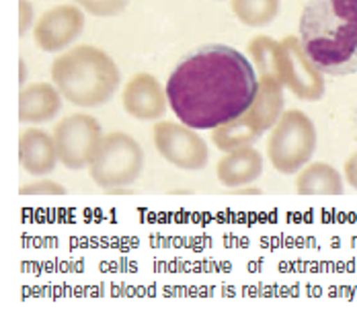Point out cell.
Segmentation results:
<instances>
[{
  "mask_svg": "<svg viewBox=\"0 0 357 312\" xmlns=\"http://www.w3.org/2000/svg\"><path fill=\"white\" fill-rule=\"evenodd\" d=\"M52 80L68 103L99 107L113 97L121 74L113 58L101 47L76 45L54 60Z\"/></svg>",
  "mask_w": 357,
  "mask_h": 312,
  "instance_id": "3957f363",
  "label": "cell"
},
{
  "mask_svg": "<svg viewBox=\"0 0 357 312\" xmlns=\"http://www.w3.org/2000/svg\"><path fill=\"white\" fill-rule=\"evenodd\" d=\"M259 93L250 62L234 47L210 43L187 54L167 82V99L181 124L215 130L249 109Z\"/></svg>",
  "mask_w": 357,
  "mask_h": 312,
  "instance_id": "6da1fadb",
  "label": "cell"
},
{
  "mask_svg": "<svg viewBox=\"0 0 357 312\" xmlns=\"http://www.w3.org/2000/svg\"><path fill=\"white\" fill-rule=\"evenodd\" d=\"M232 193H243V195H259L261 193V189H257V187H238V189H232Z\"/></svg>",
  "mask_w": 357,
  "mask_h": 312,
  "instance_id": "44dd1931",
  "label": "cell"
},
{
  "mask_svg": "<svg viewBox=\"0 0 357 312\" xmlns=\"http://www.w3.org/2000/svg\"><path fill=\"white\" fill-rule=\"evenodd\" d=\"M58 148L54 136L43 130L29 128L19 136V163L25 173L43 177L50 174L58 165Z\"/></svg>",
  "mask_w": 357,
  "mask_h": 312,
  "instance_id": "4fadbf2b",
  "label": "cell"
},
{
  "mask_svg": "<svg viewBox=\"0 0 357 312\" xmlns=\"http://www.w3.org/2000/svg\"><path fill=\"white\" fill-rule=\"evenodd\" d=\"M66 189L58 185L56 181H36L31 185L21 187V195H64Z\"/></svg>",
  "mask_w": 357,
  "mask_h": 312,
  "instance_id": "ac0fdd59",
  "label": "cell"
},
{
  "mask_svg": "<svg viewBox=\"0 0 357 312\" xmlns=\"http://www.w3.org/2000/svg\"><path fill=\"white\" fill-rule=\"evenodd\" d=\"M167 91H162L160 82L148 72L134 74L126 82L121 93V103L126 113L140 121L160 119L167 111Z\"/></svg>",
  "mask_w": 357,
  "mask_h": 312,
  "instance_id": "8fae6325",
  "label": "cell"
},
{
  "mask_svg": "<svg viewBox=\"0 0 357 312\" xmlns=\"http://www.w3.org/2000/svg\"><path fill=\"white\" fill-rule=\"evenodd\" d=\"M158 154L181 171H202L210 161L206 140L193 128L175 121H158L152 130Z\"/></svg>",
  "mask_w": 357,
  "mask_h": 312,
  "instance_id": "9c48e42d",
  "label": "cell"
},
{
  "mask_svg": "<svg viewBox=\"0 0 357 312\" xmlns=\"http://www.w3.org/2000/svg\"><path fill=\"white\" fill-rule=\"evenodd\" d=\"M84 29V15L74 4H60L39 17L33 29L37 47L43 52H60L68 47Z\"/></svg>",
  "mask_w": 357,
  "mask_h": 312,
  "instance_id": "30bf717a",
  "label": "cell"
},
{
  "mask_svg": "<svg viewBox=\"0 0 357 312\" xmlns=\"http://www.w3.org/2000/svg\"><path fill=\"white\" fill-rule=\"evenodd\" d=\"M300 43L322 74H357V0H308L300 17Z\"/></svg>",
  "mask_w": 357,
  "mask_h": 312,
  "instance_id": "7a4b0ae2",
  "label": "cell"
},
{
  "mask_svg": "<svg viewBox=\"0 0 357 312\" xmlns=\"http://www.w3.org/2000/svg\"><path fill=\"white\" fill-rule=\"evenodd\" d=\"M284 113V84L273 74H261L259 80V93L249 109L215 128L212 140L222 152H230L234 148L250 146L255 140H259L267 130H271Z\"/></svg>",
  "mask_w": 357,
  "mask_h": 312,
  "instance_id": "277c9868",
  "label": "cell"
},
{
  "mask_svg": "<svg viewBox=\"0 0 357 312\" xmlns=\"http://www.w3.org/2000/svg\"><path fill=\"white\" fill-rule=\"evenodd\" d=\"M144 169V152L140 144L123 132L103 136L95 158L89 165V174L97 187L115 191L132 185Z\"/></svg>",
  "mask_w": 357,
  "mask_h": 312,
  "instance_id": "8992f818",
  "label": "cell"
},
{
  "mask_svg": "<svg viewBox=\"0 0 357 312\" xmlns=\"http://www.w3.org/2000/svg\"><path fill=\"white\" fill-rule=\"evenodd\" d=\"M298 195H341L343 179L341 173L328 163H310L296 179Z\"/></svg>",
  "mask_w": 357,
  "mask_h": 312,
  "instance_id": "9a60e30c",
  "label": "cell"
},
{
  "mask_svg": "<svg viewBox=\"0 0 357 312\" xmlns=\"http://www.w3.org/2000/svg\"><path fill=\"white\" fill-rule=\"evenodd\" d=\"M345 181L357 189V152H354L347 161H345Z\"/></svg>",
  "mask_w": 357,
  "mask_h": 312,
  "instance_id": "ffe728a7",
  "label": "cell"
},
{
  "mask_svg": "<svg viewBox=\"0 0 357 312\" xmlns=\"http://www.w3.org/2000/svg\"><path fill=\"white\" fill-rule=\"evenodd\" d=\"M317 150L314 121L300 109L282 113L267 140V156L273 169L282 174L302 171Z\"/></svg>",
  "mask_w": 357,
  "mask_h": 312,
  "instance_id": "5b68a950",
  "label": "cell"
},
{
  "mask_svg": "<svg viewBox=\"0 0 357 312\" xmlns=\"http://www.w3.org/2000/svg\"><path fill=\"white\" fill-rule=\"evenodd\" d=\"M278 78L284 82L298 99L302 101H321L324 95V78L322 72L308 60L302 50L300 37L289 35L278 43L275 58Z\"/></svg>",
  "mask_w": 357,
  "mask_h": 312,
  "instance_id": "ba28073f",
  "label": "cell"
},
{
  "mask_svg": "<svg viewBox=\"0 0 357 312\" xmlns=\"http://www.w3.org/2000/svg\"><path fill=\"white\" fill-rule=\"evenodd\" d=\"M78 6H82L86 13L95 15V17H115L119 13H123L130 4V0H72Z\"/></svg>",
  "mask_w": 357,
  "mask_h": 312,
  "instance_id": "e0dca14e",
  "label": "cell"
},
{
  "mask_svg": "<svg viewBox=\"0 0 357 312\" xmlns=\"http://www.w3.org/2000/svg\"><path fill=\"white\" fill-rule=\"evenodd\" d=\"M101 124L86 113L68 115L54 128L58 158L70 171H80L91 165L101 146Z\"/></svg>",
  "mask_w": 357,
  "mask_h": 312,
  "instance_id": "52a82bcc",
  "label": "cell"
},
{
  "mask_svg": "<svg viewBox=\"0 0 357 312\" xmlns=\"http://www.w3.org/2000/svg\"><path fill=\"white\" fill-rule=\"evenodd\" d=\"M261 173H263V156L252 146H243L226 152V156H222L215 167L218 181L228 189L247 187L255 183Z\"/></svg>",
  "mask_w": 357,
  "mask_h": 312,
  "instance_id": "7c38bea8",
  "label": "cell"
},
{
  "mask_svg": "<svg viewBox=\"0 0 357 312\" xmlns=\"http://www.w3.org/2000/svg\"><path fill=\"white\" fill-rule=\"evenodd\" d=\"M282 0H230L232 13L247 27H265L280 15Z\"/></svg>",
  "mask_w": 357,
  "mask_h": 312,
  "instance_id": "2e32d148",
  "label": "cell"
},
{
  "mask_svg": "<svg viewBox=\"0 0 357 312\" xmlns=\"http://www.w3.org/2000/svg\"><path fill=\"white\" fill-rule=\"evenodd\" d=\"M62 109V95L50 82H33L19 93V121L43 124L52 121Z\"/></svg>",
  "mask_w": 357,
  "mask_h": 312,
  "instance_id": "5bb4252c",
  "label": "cell"
},
{
  "mask_svg": "<svg viewBox=\"0 0 357 312\" xmlns=\"http://www.w3.org/2000/svg\"><path fill=\"white\" fill-rule=\"evenodd\" d=\"M19 8H21V25H19V35L27 34L31 21H33V6L29 0H19Z\"/></svg>",
  "mask_w": 357,
  "mask_h": 312,
  "instance_id": "d6986e66",
  "label": "cell"
}]
</instances>
